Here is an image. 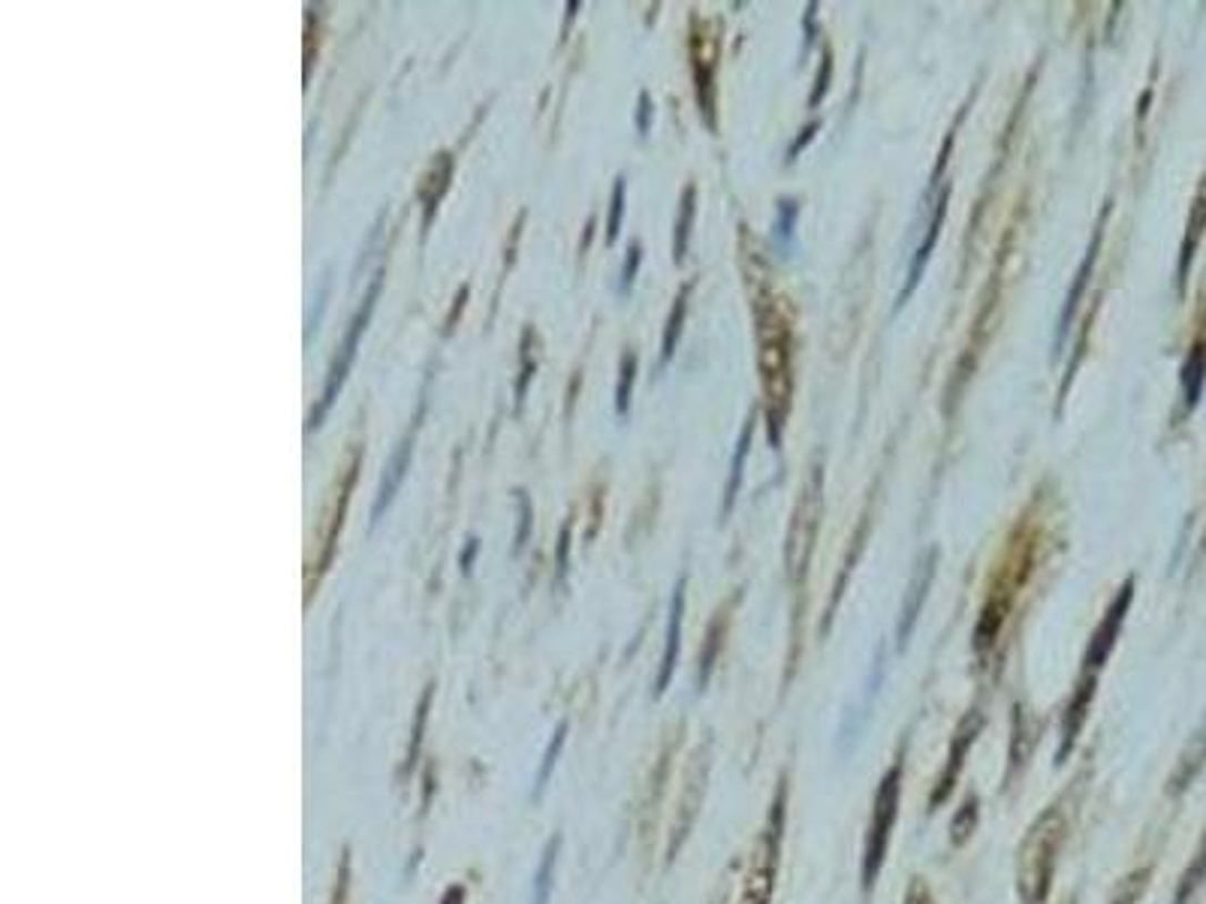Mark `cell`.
Masks as SVG:
<instances>
[{
    "instance_id": "obj_1",
    "label": "cell",
    "mask_w": 1206,
    "mask_h": 904,
    "mask_svg": "<svg viewBox=\"0 0 1206 904\" xmlns=\"http://www.w3.org/2000/svg\"><path fill=\"white\" fill-rule=\"evenodd\" d=\"M1134 600V582L1128 579L1122 591L1113 597V603L1104 612L1098 631L1092 633L1089 649H1086V657H1083V670H1079V679L1074 684V694H1071L1068 705H1065V717H1062V730H1058V747H1056V763L1062 766L1065 757H1068L1074 745H1077V736L1086 717H1089L1092 700H1095V687H1098V673L1104 670V663L1110 657L1113 645H1116V636H1119L1122 624H1125V615H1128V606Z\"/></svg>"
},
{
    "instance_id": "obj_2",
    "label": "cell",
    "mask_w": 1206,
    "mask_h": 904,
    "mask_svg": "<svg viewBox=\"0 0 1206 904\" xmlns=\"http://www.w3.org/2000/svg\"><path fill=\"white\" fill-rule=\"evenodd\" d=\"M1068 835V814L1062 802H1053L1028 826L1026 838L1016 853V893L1019 904H1047L1053 877H1056L1058 851Z\"/></svg>"
},
{
    "instance_id": "obj_3",
    "label": "cell",
    "mask_w": 1206,
    "mask_h": 904,
    "mask_svg": "<svg viewBox=\"0 0 1206 904\" xmlns=\"http://www.w3.org/2000/svg\"><path fill=\"white\" fill-rule=\"evenodd\" d=\"M757 344H761L757 362H761L763 390H766V401H770V422H773L775 441V422L782 425L787 401H791V329H787V320H784L773 299L757 302Z\"/></svg>"
},
{
    "instance_id": "obj_4",
    "label": "cell",
    "mask_w": 1206,
    "mask_h": 904,
    "mask_svg": "<svg viewBox=\"0 0 1206 904\" xmlns=\"http://www.w3.org/2000/svg\"><path fill=\"white\" fill-rule=\"evenodd\" d=\"M902 779H905V747L896 754L893 766L884 772V779H881L878 790H875V800H872L866 838H863V868H860L863 893L866 895L872 893V886L878 884L881 865L887 860L893 826H896V817H900Z\"/></svg>"
},
{
    "instance_id": "obj_5",
    "label": "cell",
    "mask_w": 1206,
    "mask_h": 904,
    "mask_svg": "<svg viewBox=\"0 0 1206 904\" xmlns=\"http://www.w3.org/2000/svg\"><path fill=\"white\" fill-rule=\"evenodd\" d=\"M784 805H787V787H784L782 781V787L775 790L770 817L763 823L761 838L754 844L752 860H748V872H745L740 904H773L775 872H778V856H782L784 838Z\"/></svg>"
},
{
    "instance_id": "obj_6",
    "label": "cell",
    "mask_w": 1206,
    "mask_h": 904,
    "mask_svg": "<svg viewBox=\"0 0 1206 904\" xmlns=\"http://www.w3.org/2000/svg\"><path fill=\"white\" fill-rule=\"evenodd\" d=\"M381 278H383V274H374V281H371L369 293H365V302H362V308L356 311V317H353V323H350L348 335H344V341H341L339 353H335V362H332V369H329V380H326V390H323V401H320V408L314 411V416H311V425H318V422L323 420V413L329 411V404L335 401V392L341 390V383H344V378H348L350 362H353V356H356V344H360L362 329H365V323H369L371 308H374V299H378V293H381Z\"/></svg>"
},
{
    "instance_id": "obj_7",
    "label": "cell",
    "mask_w": 1206,
    "mask_h": 904,
    "mask_svg": "<svg viewBox=\"0 0 1206 904\" xmlns=\"http://www.w3.org/2000/svg\"><path fill=\"white\" fill-rule=\"evenodd\" d=\"M984 721H986V717L981 715V709H974V712H968V715L959 721V726H956V733H953V739H951V754H947V766H944L942 779H938V784H935V790H932L929 811L938 808V805H942V802L953 793V784H956V779L963 775L965 757H968V751H972V745L977 742V736H981V730H984Z\"/></svg>"
},
{
    "instance_id": "obj_8",
    "label": "cell",
    "mask_w": 1206,
    "mask_h": 904,
    "mask_svg": "<svg viewBox=\"0 0 1206 904\" xmlns=\"http://www.w3.org/2000/svg\"><path fill=\"white\" fill-rule=\"evenodd\" d=\"M817 515H821V471H815V476H812V492L803 494V506L796 513L794 531L803 528V534L791 536V546H787V564H791L794 576H800V570H805L808 549H812V540H815Z\"/></svg>"
},
{
    "instance_id": "obj_9",
    "label": "cell",
    "mask_w": 1206,
    "mask_h": 904,
    "mask_svg": "<svg viewBox=\"0 0 1206 904\" xmlns=\"http://www.w3.org/2000/svg\"><path fill=\"white\" fill-rule=\"evenodd\" d=\"M356 468H360V446H353L348 455V462L341 464L339 471V489H335V498H332V513H329V525L323 531V555H320L318 570H326L329 558L335 552V540H339V531L344 525V510H348L350 489L356 483Z\"/></svg>"
},
{
    "instance_id": "obj_10",
    "label": "cell",
    "mask_w": 1206,
    "mask_h": 904,
    "mask_svg": "<svg viewBox=\"0 0 1206 904\" xmlns=\"http://www.w3.org/2000/svg\"><path fill=\"white\" fill-rule=\"evenodd\" d=\"M1016 576H1005L993 589L989 600H986L984 612H981V621H977V631H974V652L986 654V649L993 645L1002 624H1005L1007 612H1011V600H1014Z\"/></svg>"
},
{
    "instance_id": "obj_11",
    "label": "cell",
    "mask_w": 1206,
    "mask_h": 904,
    "mask_svg": "<svg viewBox=\"0 0 1206 904\" xmlns=\"http://www.w3.org/2000/svg\"><path fill=\"white\" fill-rule=\"evenodd\" d=\"M1206 766V721L1197 726V733L1188 739V745L1179 754V763L1170 772V781H1167V793L1170 796H1179L1185 790L1192 787V781L1200 775V769Z\"/></svg>"
},
{
    "instance_id": "obj_12",
    "label": "cell",
    "mask_w": 1206,
    "mask_h": 904,
    "mask_svg": "<svg viewBox=\"0 0 1206 904\" xmlns=\"http://www.w3.org/2000/svg\"><path fill=\"white\" fill-rule=\"evenodd\" d=\"M1204 230H1206V175H1204V181H1200V190H1197L1192 218H1188V232H1185V242H1183V260H1179V284H1183L1185 274H1188V265H1192V257H1195L1197 242H1200Z\"/></svg>"
},
{
    "instance_id": "obj_13",
    "label": "cell",
    "mask_w": 1206,
    "mask_h": 904,
    "mask_svg": "<svg viewBox=\"0 0 1206 904\" xmlns=\"http://www.w3.org/2000/svg\"><path fill=\"white\" fill-rule=\"evenodd\" d=\"M1206 380V335H1197L1195 348L1188 353V362L1183 369V386H1185V404L1195 408L1197 399H1200V390H1204Z\"/></svg>"
},
{
    "instance_id": "obj_14",
    "label": "cell",
    "mask_w": 1206,
    "mask_h": 904,
    "mask_svg": "<svg viewBox=\"0 0 1206 904\" xmlns=\"http://www.w3.org/2000/svg\"><path fill=\"white\" fill-rule=\"evenodd\" d=\"M1204 884H1206V830H1204L1200 844H1197L1195 856H1192V863H1188V868H1185L1183 877H1179L1174 904H1192V898L1204 890Z\"/></svg>"
},
{
    "instance_id": "obj_15",
    "label": "cell",
    "mask_w": 1206,
    "mask_h": 904,
    "mask_svg": "<svg viewBox=\"0 0 1206 904\" xmlns=\"http://www.w3.org/2000/svg\"><path fill=\"white\" fill-rule=\"evenodd\" d=\"M944 211H947V193H942V200H938V209H935V218H932L929 223V232H926V242L917 248V253H914V263H911V278H908V287H905V293H902V299H908L911 290L917 287V281H921V272H923V265H926V260H929V251L935 248V242H938V232H942V223H944Z\"/></svg>"
},
{
    "instance_id": "obj_16",
    "label": "cell",
    "mask_w": 1206,
    "mask_h": 904,
    "mask_svg": "<svg viewBox=\"0 0 1206 904\" xmlns=\"http://www.w3.org/2000/svg\"><path fill=\"white\" fill-rule=\"evenodd\" d=\"M682 606H685V594H682V585H679L676 597H673V610H670L667 652H664L661 675H657V691H664L670 682V675H673V663H676V652H679V627H682Z\"/></svg>"
},
{
    "instance_id": "obj_17",
    "label": "cell",
    "mask_w": 1206,
    "mask_h": 904,
    "mask_svg": "<svg viewBox=\"0 0 1206 904\" xmlns=\"http://www.w3.org/2000/svg\"><path fill=\"white\" fill-rule=\"evenodd\" d=\"M1098 244H1101V230L1095 232V244H1092L1089 253H1086V260H1083V265H1079V272H1077V281H1074V287H1071L1068 302H1065V311H1062V327H1058V332H1065V329H1068L1071 317H1074V311H1077L1079 295H1083V290H1086L1092 265H1095V257H1098Z\"/></svg>"
},
{
    "instance_id": "obj_18",
    "label": "cell",
    "mask_w": 1206,
    "mask_h": 904,
    "mask_svg": "<svg viewBox=\"0 0 1206 904\" xmlns=\"http://www.w3.org/2000/svg\"><path fill=\"white\" fill-rule=\"evenodd\" d=\"M1149 877H1153V868L1146 865V868H1137V872H1132L1125 881H1122L1119 886H1116V895L1110 898V904H1137L1140 902V895L1146 893V886H1149Z\"/></svg>"
},
{
    "instance_id": "obj_19",
    "label": "cell",
    "mask_w": 1206,
    "mask_h": 904,
    "mask_svg": "<svg viewBox=\"0 0 1206 904\" xmlns=\"http://www.w3.org/2000/svg\"><path fill=\"white\" fill-rule=\"evenodd\" d=\"M691 221H694V188L685 190V200H682V211H679L676 242H673V257H676V263H682V257H685V248H689Z\"/></svg>"
},
{
    "instance_id": "obj_20",
    "label": "cell",
    "mask_w": 1206,
    "mask_h": 904,
    "mask_svg": "<svg viewBox=\"0 0 1206 904\" xmlns=\"http://www.w3.org/2000/svg\"><path fill=\"white\" fill-rule=\"evenodd\" d=\"M974 826H977V796H968L963 808H959V814L953 817V826H951L953 847H959V844L972 835Z\"/></svg>"
},
{
    "instance_id": "obj_21",
    "label": "cell",
    "mask_w": 1206,
    "mask_h": 904,
    "mask_svg": "<svg viewBox=\"0 0 1206 904\" xmlns=\"http://www.w3.org/2000/svg\"><path fill=\"white\" fill-rule=\"evenodd\" d=\"M748 438H752V425H745V432H742V438H740V450H736V459H733V480L727 483V504L724 506L733 504L736 489H740V483H742V464H745V452H748Z\"/></svg>"
},
{
    "instance_id": "obj_22",
    "label": "cell",
    "mask_w": 1206,
    "mask_h": 904,
    "mask_svg": "<svg viewBox=\"0 0 1206 904\" xmlns=\"http://www.w3.org/2000/svg\"><path fill=\"white\" fill-rule=\"evenodd\" d=\"M682 320H685V293L679 295L676 305H673V314H670L667 335H664V359L673 356V348H676V338L682 332Z\"/></svg>"
},
{
    "instance_id": "obj_23",
    "label": "cell",
    "mask_w": 1206,
    "mask_h": 904,
    "mask_svg": "<svg viewBox=\"0 0 1206 904\" xmlns=\"http://www.w3.org/2000/svg\"><path fill=\"white\" fill-rule=\"evenodd\" d=\"M622 211H625V179L615 181L613 211H610V221H606V242H615V235H619V223H622Z\"/></svg>"
},
{
    "instance_id": "obj_24",
    "label": "cell",
    "mask_w": 1206,
    "mask_h": 904,
    "mask_svg": "<svg viewBox=\"0 0 1206 904\" xmlns=\"http://www.w3.org/2000/svg\"><path fill=\"white\" fill-rule=\"evenodd\" d=\"M634 371H636V356H634V353H627V356L622 359V380H619V413H627V401H631V383H634Z\"/></svg>"
},
{
    "instance_id": "obj_25",
    "label": "cell",
    "mask_w": 1206,
    "mask_h": 904,
    "mask_svg": "<svg viewBox=\"0 0 1206 904\" xmlns=\"http://www.w3.org/2000/svg\"><path fill=\"white\" fill-rule=\"evenodd\" d=\"M905 904H935V898H932V890L923 884L921 877H914V881H911L908 893H905Z\"/></svg>"
},
{
    "instance_id": "obj_26",
    "label": "cell",
    "mask_w": 1206,
    "mask_h": 904,
    "mask_svg": "<svg viewBox=\"0 0 1206 904\" xmlns=\"http://www.w3.org/2000/svg\"><path fill=\"white\" fill-rule=\"evenodd\" d=\"M636 265H640V248H631V257H627V263H625V272H622V287H631V281H634V272H636Z\"/></svg>"
},
{
    "instance_id": "obj_27",
    "label": "cell",
    "mask_w": 1206,
    "mask_h": 904,
    "mask_svg": "<svg viewBox=\"0 0 1206 904\" xmlns=\"http://www.w3.org/2000/svg\"><path fill=\"white\" fill-rule=\"evenodd\" d=\"M649 127V97L643 94L640 97V130H646Z\"/></svg>"
},
{
    "instance_id": "obj_28",
    "label": "cell",
    "mask_w": 1206,
    "mask_h": 904,
    "mask_svg": "<svg viewBox=\"0 0 1206 904\" xmlns=\"http://www.w3.org/2000/svg\"><path fill=\"white\" fill-rule=\"evenodd\" d=\"M1068 904H1077V902H1074V898H1071V902H1068Z\"/></svg>"
}]
</instances>
